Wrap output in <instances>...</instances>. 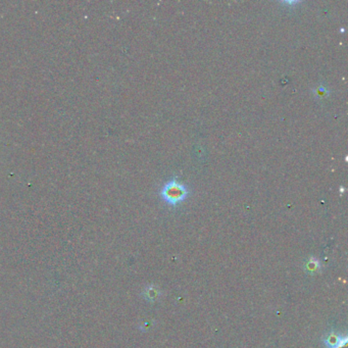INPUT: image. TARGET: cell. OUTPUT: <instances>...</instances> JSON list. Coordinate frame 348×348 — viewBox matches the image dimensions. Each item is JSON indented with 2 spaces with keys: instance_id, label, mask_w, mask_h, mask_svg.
Instances as JSON below:
<instances>
[{
  "instance_id": "1",
  "label": "cell",
  "mask_w": 348,
  "mask_h": 348,
  "mask_svg": "<svg viewBox=\"0 0 348 348\" xmlns=\"http://www.w3.org/2000/svg\"><path fill=\"white\" fill-rule=\"evenodd\" d=\"M161 195L167 203L175 206L187 198L189 195V190L183 183L174 179L169 181L163 187Z\"/></svg>"
},
{
  "instance_id": "3",
  "label": "cell",
  "mask_w": 348,
  "mask_h": 348,
  "mask_svg": "<svg viewBox=\"0 0 348 348\" xmlns=\"http://www.w3.org/2000/svg\"><path fill=\"white\" fill-rule=\"evenodd\" d=\"M146 296L148 299L150 300H154L159 297V289L156 288L154 286H150L147 290H146Z\"/></svg>"
},
{
  "instance_id": "2",
  "label": "cell",
  "mask_w": 348,
  "mask_h": 348,
  "mask_svg": "<svg viewBox=\"0 0 348 348\" xmlns=\"http://www.w3.org/2000/svg\"><path fill=\"white\" fill-rule=\"evenodd\" d=\"M320 261L315 259V258H312V259H309L307 263H306V269L308 270V272H311V273H316L318 272V269L320 268Z\"/></svg>"
}]
</instances>
